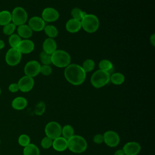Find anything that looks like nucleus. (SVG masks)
I'll list each match as a JSON object with an SVG mask.
<instances>
[{
  "mask_svg": "<svg viewBox=\"0 0 155 155\" xmlns=\"http://www.w3.org/2000/svg\"><path fill=\"white\" fill-rule=\"evenodd\" d=\"M94 66L95 63L94 61L91 59H87L83 62L82 67L85 73H88L94 69Z\"/></svg>",
  "mask_w": 155,
  "mask_h": 155,
  "instance_id": "cd10ccee",
  "label": "nucleus"
},
{
  "mask_svg": "<svg viewBox=\"0 0 155 155\" xmlns=\"http://www.w3.org/2000/svg\"><path fill=\"white\" fill-rule=\"evenodd\" d=\"M99 67L100 70L109 72L113 68V64L108 59H102L99 63Z\"/></svg>",
  "mask_w": 155,
  "mask_h": 155,
  "instance_id": "bb28decb",
  "label": "nucleus"
},
{
  "mask_svg": "<svg viewBox=\"0 0 155 155\" xmlns=\"http://www.w3.org/2000/svg\"><path fill=\"white\" fill-rule=\"evenodd\" d=\"M86 14L87 13L85 12L82 11V10H81L78 7L74 8L71 12V15L73 18L79 20V21H81Z\"/></svg>",
  "mask_w": 155,
  "mask_h": 155,
  "instance_id": "c85d7f7f",
  "label": "nucleus"
},
{
  "mask_svg": "<svg viewBox=\"0 0 155 155\" xmlns=\"http://www.w3.org/2000/svg\"><path fill=\"white\" fill-rule=\"evenodd\" d=\"M32 31H40L45 27V22L43 19L39 16H33L28 21V25Z\"/></svg>",
  "mask_w": 155,
  "mask_h": 155,
  "instance_id": "4468645a",
  "label": "nucleus"
},
{
  "mask_svg": "<svg viewBox=\"0 0 155 155\" xmlns=\"http://www.w3.org/2000/svg\"><path fill=\"white\" fill-rule=\"evenodd\" d=\"M21 41V37L17 34L11 35L8 39L9 44L12 48H18Z\"/></svg>",
  "mask_w": 155,
  "mask_h": 155,
  "instance_id": "a878e982",
  "label": "nucleus"
},
{
  "mask_svg": "<svg viewBox=\"0 0 155 155\" xmlns=\"http://www.w3.org/2000/svg\"><path fill=\"white\" fill-rule=\"evenodd\" d=\"M52 143L53 139L47 136H45L41 140V145L44 149H48L52 146Z\"/></svg>",
  "mask_w": 155,
  "mask_h": 155,
  "instance_id": "72a5a7b5",
  "label": "nucleus"
},
{
  "mask_svg": "<svg viewBox=\"0 0 155 155\" xmlns=\"http://www.w3.org/2000/svg\"><path fill=\"white\" fill-rule=\"evenodd\" d=\"M94 143L96 144H101L104 142V136L102 134H97L94 136L93 138Z\"/></svg>",
  "mask_w": 155,
  "mask_h": 155,
  "instance_id": "c9c22d12",
  "label": "nucleus"
},
{
  "mask_svg": "<svg viewBox=\"0 0 155 155\" xmlns=\"http://www.w3.org/2000/svg\"><path fill=\"white\" fill-rule=\"evenodd\" d=\"M17 84L19 87V90L26 93L30 91L33 88L35 82L33 78L25 75L22 77Z\"/></svg>",
  "mask_w": 155,
  "mask_h": 155,
  "instance_id": "9b49d317",
  "label": "nucleus"
},
{
  "mask_svg": "<svg viewBox=\"0 0 155 155\" xmlns=\"http://www.w3.org/2000/svg\"><path fill=\"white\" fill-rule=\"evenodd\" d=\"M1 88H0V95H1Z\"/></svg>",
  "mask_w": 155,
  "mask_h": 155,
  "instance_id": "a19ab883",
  "label": "nucleus"
},
{
  "mask_svg": "<svg viewBox=\"0 0 155 155\" xmlns=\"http://www.w3.org/2000/svg\"><path fill=\"white\" fill-rule=\"evenodd\" d=\"M22 58V54L17 48H10L5 55V61L8 65L15 66L18 65Z\"/></svg>",
  "mask_w": 155,
  "mask_h": 155,
  "instance_id": "6e6552de",
  "label": "nucleus"
},
{
  "mask_svg": "<svg viewBox=\"0 0 155 155\" xmlns=\"http://www.w3.org/2000/svg\"><path fill=\"white\" fill-rule=\"evenodd\" d=\"M17 48L21 54H28L33 51L35 48V44L31 40L25 39L21 40Z\"/></svg>",
  "mask_w": 155,
  "mask_h": 155,
  "instance_id": "2eb2a0df",
  "label": "nucleus"
},
{
  "mask_svg": "<svg viewBox=\"0 0 155 155\" xmlns=\"http://www.w3.org/2000/svg\"><path fill=\"white\" fill-rule=\"evenodd\" d=\"M0 143H1V140H0Z\"/></svg>",
  "mask_w": 155,
  "mask_h": 155,
  "instance_id": "79ce46f5",
  "label": "nucleus"
},
{
  "mask_svg": "<svg viewBox=\"0 0 155 155\" xmlns=\"http://www.w3.org/2000/svg\"><path fill=\"white\" fill-rule=\"evenodd\" d=\"M59 17V12L52 7H47L42 12V18L46 22H54Z\"/></svg>",
  "mask_w": 155,
  "mask_h": 155,
  "instance_id": "ddd939ff",
  "label": "nucleus"
},
{
  "mask_svg": "<svg viewBox=\"0 0 155 155\" xmlns=\"http://www.w3.org/2000/svg\"><path fill=\"white\" fill-rule=\"evenodd\" d=\"M43 51L45 53L51 55L57 48V44L56 41L52 38H47L46 39L42 44Z\"/></svg>",
  "mask_w": 155,
  "mask_h": 155,
  "instance_id": "a211bd4d",
  "label": "nucleus"
},
{
  "mask_svg": "<svg viewBox=\"0 0 155 155\" xmlns=\"http://www.w3.org/2000/svg\"><path fill=\"white\" fill-rule=\"evenodd\" d=\"M67 148L74 153H82L87 148V142L81 136L73 135L67 140Z\"/></svg>",
  "mask_w": 155,
  "mask_h": 155,
  "instance_id": "f03ea898",
  "label": "nucleus"
},
{
  "mask_svg": "<svg viewBox=\"0 0 155 155\" xmlns=\"http://www.w3.org/2000/svg\"><path fill=\"white\" fill-rule=\"evenodd\" d=\"M51 64L59 68H64L70 64L71 57L65 51L56 50L51 55Z\"/></svg>",
  "mask_w": 155,
  "mask_h": 155,
  "instance_id": "7ed1b4c3",
  "label": "nucleus"
},
{
  "mask_svg": "<svg viewBox=\"0 0 155 155\" xmlns=\"http://www.w3.org/2000/svg\"><path fill=\"white\" fill-rule=\"evenodd\" d=\"M40 73L44 76H49L52 73V68L49 65H43L41 66Z\"/></svg>",
  "mask_w": 155,
  "mask_h": 155,
  "instance_id": "f704fd0d",
  "label": "nucleus"
},
{
  "mask_svg": "<svg viewBox=\"0 0 155 155\" xmlns=\"http://www.w3.org/2000/svg\"><path fill=\"white\" fill-rule=\"evenodd\" d=\"M53 149L58 152H62L67 149L68 142L67 139L62 136L58 137L53 140L52 146Z\"/></svg>",
  "mask_w": 155,
  "mask_h": 155,
  "instance_id": "dca6fc26",
  "label": "nucleus"
},
{
  "mask_svg": "<svg viewBox=\"0 0 155 155\" xmlns=\"http://www.w3.org/2000/svg\"><path fill=\"white\" fill-rule=\"evenodd\" d=\"M62 127L56 121H51L47 124L45 127V133L46 136L54 139L61 136Z\"/></svg>",
  "mask_w": 155,
  "mask_h": 155,
  "instance_id": "0eeeda50",
  "label": "nucleus"
},
{
  "mask_svg": "<svg viewBox=\"0 0 155 155\" xmlns=\"http://www.w3.org/2000/svg\"><path fill=\"white\" fill-rule=\"evenodd\" d=\"M18 143L21 146L25 147L30 143V138L27 134H22L18 138Z\"/></svg>",
  "mask_w": 155,
  "mask_h": 155,
  "instance_id": "2f4dec72",
  "label": "nucleus"
},
{
  "mask_svg": "<svg viewBox=\"0 0 155 155\" xmlns=\"http://www.w3.org/2000/svg\"><path fill=\"white\" fill-rule=\"evenodd\" d=\"M40 59L43 65H50L51 64V56L44 51L40 53Z\"/></svg>",
  "mask_w": 155,
  "mask_h": 155,
  "instance_id": "473e14b6",
  "label": "nucleus"
},
{
  "mask_svg": "<svg viewBox=\"0 0 155 155\" xmlns=\"http://www.w3.org/2000/svg\"><path fill=\"white\" fill-rule=\"evenodd\" d=\"M45 111V104L42 101L38 102L35 107V113L38 116H42Z\"/></svg>",
  "mask_w": 155,
  "mask_h": 155,
  "instance_id": "c756f323",
  "label": "nucleus"
},
{
  "mask_svg": "<svg viewBox=\"0 0 155 155\" xmlns=\"http://www.w3.org/2000/svg\"><path fill=\"white\" fill-rule=\"evenodd\" d=\"M150 43L152 44L153 46L155 45V35L153 34L150 38Z\"/></svg>",
  "mask_w": 155,
  "mask_h": 155,
  "instance_id": "4c0bfd02",
  "label": "nucleus"
},
{
  "mask_svg": "<svg viewBox=\"0 0 155 155\" xmlns=\"http://www.w3.org/2000/svg\"><path fill=\"white\" fill-rule=\"evenodd\" d=\"M114 155H125L124 151L122 150L121 149H119V150H116L114 153Z\"/></svg>",
  "mask_w": 155,
  "mask_h": 155,
  "instance_id": "58836bf2",
  "label": "nucleus"
},
{
  "mask_svg": "<svg viewBox=\"0 0 155 155\" xmlns=\"http://www.w3.org/2000/svg\"><path fill=\"white\" fill-rule=\"evenodd\" d=\"M23 155H40L39 148L33 143H29L24 147Z\"/></svg>",
  "mask_w": 155,
  "mask_h": 155,
  "instance_id": "412c9836",
  "label": "nucleus"
},
{
  "mask_svg": "<svg viewBox=\"0 0 155 155\" xmlns=\"http://www.w3.org/2000/svg\"><path fill=\"white\" fill-rule=\"evenodd\" d=\"M104 142L110 147H116L120 142V137L114 131L108 130L105 131L104 134Z\"/></svg>",
  "mask_w": 155,
  "mask_h": 155,
  "instance_id": "1a4fd4ad",
  "label": "nucleus"
},
{
  "mask_svg": "<svg viewBox=\"0 0 155 155\" xmlns=\"http://www.w3.org/2000/svg\"><path fill=\"white\" fill-rule=\"evenodd\" d=\"M110 74L109 72L99 69L92 74L90 82L94 88H99L108 83L110 81Z\"/></svg>",
  "mask_w": 155,
  "mask_h": 155,
  "instance_id": "39448f33",
  "label": "nucleus"
},
{
  "mask_svg": "<svg viewBox=\"0 0 155 155\" xmlns=\"http://www.w3.org/2000/svg\"><path fill=\"white\" fill-rule=\"evenodd\" d=\"M12 22V14L7 10L0 12V25L4 26Z\"/></svg>",
  "mask_w": 155,
  "mask_h": 155,
  "instance_id": "4be33fe9",
  "label": "nucleus"
},
{
  "mask_svg": "<svg viewBox=\"0 0 155 155\" xmlns=\"http://www.w3.org/2000/svg\"><path fill=\"white\" fill-rule=\"evenodd\" d=\"M81 26L87 33L96 32L99 27V21L97 17L93 14H86L81 20Z\"/></svg>",
  "mask_w": 155,
  "mask_h": 155,
  "instance_id": "20e7f679",
  "label": "nucleus"
},
{
  "mask_svg": "<svg viewBox=\"0 0 155 155\" xmlns=\"http://www.w3.org/2000/svg\"><path fill=\"white\" fill-rule=\"evenodd\" d=\"M18 35L23 38L28 39L32 36L33 31L28 25L22 24L19 25L17 29Z\"/></svg>",
  "mask_w": 155,
  "mask_h": 155,
  "instance_id": "6ab92c4d",
  "label": "nucleus"
},
{
  "mask_svg": "<svg viewBox=\"0 0 155 155\" xmlns=\"http://www.w3.org/2000/svg\"><path fill=\"white\" fill-rule=\"evenodd\" d=\"M74 128L71 125H65L63 127H62L61 135L66 139L68 140L72 137L74 135Z\"/></svg>",
  "mask_w": 155,
  "mask_h": 155,
  "instance_id": "5701e85b",
  "label": "nucleus"
},
{
  "mask_svg": "<svg viewBox=\"0 0 155 155\" xmlns=\"http://www.w3.org/2000/svg\"><path fill=\"white\" fill-rule=\"evenodd\" d=\"M40 64L36 61H30L28 62L24 67V73L26 76L33 78L40 73Z\"/></svg>",
  "mask_w": 155,
  "mask_h": 155,
  "instance_id": "9d476101",
  "label": "nucleus"
},
{
  "mask_svg": "<svg viewBox=\"0 0 155 155\" xmlns=\"http://www.w3.org/2000/svg\"><path fill=\"white\" fill-rule=\"evenodd\" d=\"M15 29H16V25L13 23L10 22L3 27L2 31L5 35L10 36L11 35L13 34V32L15 31Z\"/></svg>",
  "mask_w": 155,
  "mask_h": 155,
  "instance_id": "7c9ffc66",
  "label": "nucleus"
},
{
  "mask_svg": "<svg viewBox=\"0 0 155 155\" xmlns=\"http://www.w3.org/2000/svg\"><path fill=\"white\" fill-rule=\"evenodd\" d=\"M64 76L67 81L72 85H79L82 84L86 78V73L82 66L71 64L65 67Z\"/></svg>",
  "mask_w": 155,
  "mask_h": 155,
  "instance_id": "f257e3e1",
  "label": "nucleus"
},
{
  "mask_svg": "<svg viewBox=\"0 0 155 155\" xmlns=\"http://www.w3.org/2000/svg\"><path fill=\"white\" fill-rule=\"evenodd\" d=\"M82 28L81 21L71 18L69 19L65 24V28L67 31L70 33H74L78 32Z\"/></svg>",
  "mask_w": 155,
  "mask_h": 155,
  "instance_id": "f3484780",
  "label": "nucleus"
},
{
  "mask_svg": "<svg viewBox=\"0 0 155 155\" xmlns=\"http://www.w3.org/2000/svg\"><path fill=\"white\" fill-rule=\"evenodd\" d=\"M122 150L125 155H137L141 150V146L138 142L131 141L126 143Z\"/></svg>",
  "mask_w": 155,
  "mask_h": 155,
  "instance_id": "f8f14e48",
  "label": "nucleus"
},
{
  "mask_svg": "<svg viewBox=\"0 0 155 155\" xmlns=\"http://www.w3.org/2000/svg\"><path fill=\"white\" fill-rule=\"evenodd\" d=\"M8 90L10 91L12 93L17 92L19 90V87L17 83H13L11 84L8 87Z\"/></svg>",
  "mask_w": 155,
  "mask_h": 155,
  "instance_id": "e433bc0d",
  "label": "nucleus"
},
{
  "mask_svg": "<svg viewBox=\"0 0 155 155\" xmlns=\"http://www.w3.org/2000/svg\"><path fill=\"white\" fill-rule=\"evenodd\" d=\"M27 105V99L21 96L17 97L15 98L12 102V107L16 110H21L24 109Z\"/></svg>",
  "mask_w": 155,
  "mask_h": 155,
  "instance_id": "aec40b11",
  "label": "nucleus"
},
{
  "mask_svg": "<svg viewBox=\"0 0 155 155\" xmlns=\"http://www.w3.org/2000/svg\"><path fill=\"white\" fill-rule=\"evenodd\" d=\"M110 81L114 85H121L125 81V76L120 73H114L110 75Z\"/></svg>",
  "mask_w": 155,
  "mask_h": 155,
  "instance_id": "b1692460",
  "label": "nucleus"
},
{
  "mask_svg": "<svg viewBox=\"0 0 155 155\" xmlns=\"http://www.w3.org/2000/svg\"><path fill=\"white\" fill-rule=\"evenodd\" d=\"M12 14V21L16 26L25 24L27 22L28 15L24 8L21 7H16L13 10Z\"/></svg>",
  "mask_w": 155,
  "mask_h": 155,
  "instance_id": "423d86ee",
  "label": "nucleus"
},
{
  "mask_svg": "<svg viewBox=\"0 0 155 155\" xmlns=\"http://www.w3.org/2000/svg\"><path fill=\"white\" fill-rule=\"evenodd\" d=\"M5 46V43L4 42V41L0 39V49H2Z\"/></svg>",
  "mask_w": 155,
  "mask_h": 155,
  "instance_id": "ea45409f",
  "label": "nucleus"
},
{
  "mask_svg": "<svg viewBox=\"0 0 155 155\" xmlns=\"http://www.w3.org/2000/svg\"><path fill=\"white\" fill-rule=\"evenodd\" d=\"M44 31L45 34L50 38H54L58 35V30L57 28L52 25H46L44 28Z\"/></svg>",
  "mask_w": 155,
  "mask_h": 155,
  "instance_id": "393cba45",
  "label": "nucleus"
}]
</instances>
